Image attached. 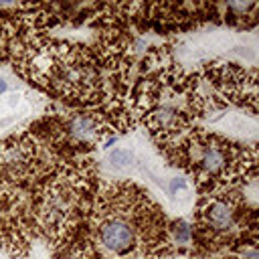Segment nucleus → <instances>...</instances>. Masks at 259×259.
Masks as SVG:
<instances>
[{"mask_svg": "<svg viewBox=\"0 0 259 259\" xmlns=\"http://www.w3.org/2000/svg\"><path fill=\"white\" fill-rule=\"evenodd\" d=\"M97 239L101 247L115 255H125L138 245V229L134 221L123 214H109L97 227Z\"/></svg>", "mask_w": 259, "mask_h": 259, "instance_id": "nucleus-1", "label": "nucleus"}, {"mask_svg": "<svg viewBox=\"0 0 259 259\" xmlns=\"http://www.w3.org/2000/svg\"><path fill=\"white\" fill-rule=\"evenodd\" d=\"M79 202V194L77 188L71 182H59L55 184L42 204V214H45V223L49 227H63L71 214L75 212Z\"/></svg>", "mask_w": 259, "mask_h": 259, "instance_id": "nucleus-2", "label": "nucleus"}, {"mask_svg": "<svg viewBox=\"0 0 259 259\" xmlns=\"http://www.w3.org/2000/svg\"><path fill=\"white\" fill-rule=\"evenodd\" d=\"M192 164L202 176H219L229 164V148L219 140L200 142L192 150Z\"/></svg>", "mask_w": 259, "mask_h": 259, "instance_id": "nucleus-3", "label": "nucleus"}, {"mask_svg": "<svg viewBox=\"0 0 259 259\" xmlns=\"http://www.w3.org/2000/svg\"><path fill=\"white\" fill-rule=\"evenodd\" d=\"M34 164V148L24 142L6 144L0 150V172L8 178H24Z\"/></svg>", "mask_w": 259, "mask_h": 259, "instance_id": "nucleus-4", "label": "nucleus"}, {"mask_svg": "<svg viewBox=\"0 0 259 259\" xmlns=\"http://www.w3.org/2000/svg\"><path fill=\"white\" fill-rule=\"evenodd\" d=\"M235 208L223 198H212L202 206V223L212 231H231L235 227Z\"/></svg>", "mask_w": 259, "mask_h": 259, "instance_id": "nucleus-5", "label": "nucleus"}, {"mask_svg": "<svg viewBox=\"0 0 259 259\" xmlns=\"http://www.w3.org/2000/svg\"><path fill=\"white\" fill-rule=\"evenodd\" d=\"M97 127H99V125H97L95 117H91V115H87V113H79V115H75V117L69 121L67 132H69V136H71L73 140H77V142H93V140L99 138V130H97Z\"/></svg>", "mask_w": 259, "mask_h": 259, "instance_id": "nucleus-6", "label": "nucleus"}, {"mask_svg": "<svg viewBox=\"0 0 259 259\" xmlns=\"http://www.w3.org/2000/svg\"><path fill=\"white\" fill-rule=\"evenodd\" d=\"M166 188H168V194L174 196V198H178V200H186L190 196V186H188L186 178H182V176H172L168 180V186Z\"/></svg>", "mask_w": 259, "mask_h": 259, "instance_id": "nucleus-7", "label": "nucleus"}, {"mask_svg": "<svg viewBox=\"0 0 259 259\" xmlns=\"http://www.w3.org/2000/svg\"><path fill=\"white\" fill-rule=\"evenodd\" d=\"M172 239L176 245H188L192 241V227L186 221H176L172 225Z\"/></svg>", "mask_w": 259, "mask_h": 259, "instance_id": "nucleus-8", "label": "nucleus"}, {"mask_svg": "<svg viewBox=\"0 0 259 259\" xmlns=\"http://www.w3.org/2000/svg\"><path fill=\"white\" fill-rule=\"evenodd\" d=\"M109 162H111V166L117 168V170L130 168L132 162H134V154H132L127 148H115V150H111V154H109Z\"/></svg>", "mask_w": 259, "mask_h": 259, "instance_id": "nucleus-9", "label": "nucleus"}, {"mask_svg": "<svg viewBox=\"0 0 259 259\" xmlns=\"http://www.w3.org/2000/svg\"><path fill=\"white\" fill-rule=\"evenodd\" d=\"M8 91H10V81L6 77H0V97L6 95Z\"/></svg>", "mask_w": 259, "mask_h": 259, "instance_id": "nucleus-10", "label": "nucleus"}]
</instances>
